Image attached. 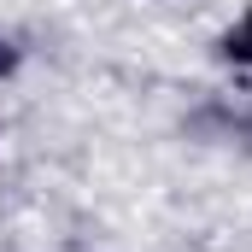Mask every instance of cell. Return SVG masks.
<instances>
[{
    "label": "cell",
    "mask_w": 252,
    "mask_h": 252,
    "mask_svg": "<svg viewBox=\"0 0 252 252\" xmlns=\"http://www.w3.org/2000/svg\"><path fill=\"white\" fill-rule=\"evenodd\" d=\"M6 70H12V47L0 41V76H6Z\"/></svg>",
    "instance_id": "2"
},
{
    "label": "cell",
    "mask_w": 252,
    "mask_h": 252,
    "mask_svg": "<svg viewBox=\"0 0 252 252\" xmlns=\"http://www.w3.org/2000/svg\"><path fill=\"white\" fill-rule=\"evenodd\" d=\"M229 53H235V59H252V18L235 30V35H229Z\"/></svg>",
    "instance_id": "1"
}]
</instances>
